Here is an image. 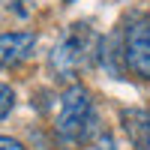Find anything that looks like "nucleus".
Returning a JSON list of instances; mask_svg holds the SVG:
<instances>
[{"label": "nucleus", "instance_id": "6", "mask_svg": "<svg viewBox=\"0 0 150 150\" xmlns=\"http://www.w3.org/2000/svg\"><path fill=\"white\" fill-rule=\"evenodd\" d=\"M12 108H15V90L9 84H0V120H6Z\"/></svg>", "mask_w": 150, "mask_h": 150}, {"label": "nucleus", "instance_id": "2", "mask_svg": "<svg viewBox=\"0 0 150 150\" xmlns=\"http://www.w3.org/2000/svg\"><path fill=\"white\" fill-rule=\"evenodd\" d=\"M93 123V102L87 87L72 84L60 96V111H57V132L66 141H81Z\"/></svg>", "mask_w": 150, "mask_h": 150}, {"label": "nucleus", "instance_id": "7", "mask_svg": "<svg viewBox=\"0 0 150 150\" xmlns=\"http://www.w3.org/2000/svg\"><path fill=\"white\" fill-rule=\"evenodd\" d=\"M0 150H24V144L15 141V138H6V135H0Z\"/></svg>", "mask_w": 150, "mask_h": 150}, {"label": "nucleus", "instance_id": "1", "mask_svg": "<svg viewBox=\"0 0 150 150\" xmlns=\"http://www.w3.org/2000/svg\"><path fill=\"white\" fill-rule=\"evenodd\" d=\"M99 54V36L87 24H72L66 36H60L57 45L51 48L48 63L57 75H75L81 72L90 60Z\"/></svg>", "mask_w": 150, "mask_h": 150}, {"label": "nucleus", "instance_id": "5", "mask_svg": "<svg viewBox=\"0 0 150 150\" xmlns=\"http://www.w3.org/2000/svg\"><path fill=\"white\" fill-rule=\"evenodd\" d=\"M123 126H126L135 150H150V111H144V108L123 111Z\"/></svg>", "mask_w": 150, "mask_h": 150}, {"label": "nucleus", "instance_id": "8", "mask_svg": "<svg viewBox=\"0 0 150 150\" xmlns=\"http://www.w3.org/2000/svg\"><path fill=\"white\" fill-rule=\"evenodd\" d=\"M24 3H33V0H24Z\"/></svg>", "mask_w": 150, "mask_h": 150}, {"label": "nucleus", "instance_id": "3", "mask_svg": "<svg viewBox=\"0 0 150 150\" xmlns=\"http://www.w3.org/2000/svg\"><path fill=\"white\" fill-rule=\"evenodd\" d=\"M123 57L138 78H150V15H135L129 21L126 39H123Z\"/></svg>", "mask_w": 150, "mask_h": 150}, {"label": "nucleus", "instance_id": "4", "mask_svg": "<svg viewBox=\"0 0 150 150\" xmlns=\"http://www.w3.org/2000/svg\"><path fill=\"white\" fill-rule=\"evenodd\" d=\"M36 48L33 33H3L0 36V66H15L27 60Z\"/></svg>", "mask_w": 150, "mask_h": 150}]
</instances>
